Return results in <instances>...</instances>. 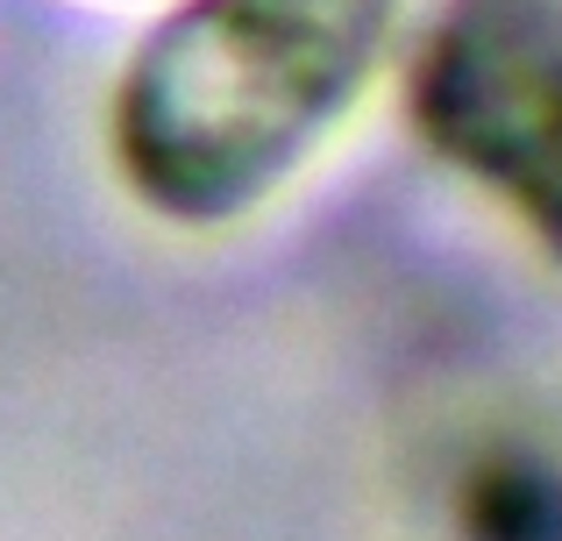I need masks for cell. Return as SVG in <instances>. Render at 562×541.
<instances>
[{
  "instance_id": "7a4b0ae2",
  "label": "cell",
  "mask_w": 562,
  "mask_h": 541,
  "mask_svg": "<svg viewBox=\"0 0 562 541\" xmlns=\"http://www.w3.org/2000/svg\"><path fill=\"white\" fill-rule=\"evenodd\" d=\"M413 122L562 257V14L549 0H463L413 65Z\"/></svg>"
},
{
  "instance_id": "6da1fadb",
  "label": "cell",
  "mask_w": 562,
  "mask_h": 541,
  "mask_svg": "<svg viewBox=\"0 0 562 541\" xmlns=\"http://www.w3.org/2000/svg\"><path fill=\"white\" fill-rule=\"evenodd\" d=\"M398 0H186L108 100L122 185L179 228L257 214L378 79Z\"/></svg>"
}]
</instances>
